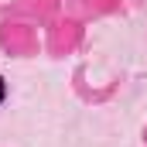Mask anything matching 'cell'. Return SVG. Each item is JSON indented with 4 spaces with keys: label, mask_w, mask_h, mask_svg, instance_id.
<instances>
[{
    "label": "cell",
    "mask_w": 147,
    "mask_h": 147,
    "mask_svg": "<svg viewBox=\"0 0 147 147\" xmlns=\"http://www.w3.org/2000/svg\"><path fill=\"white\" fill-rule=\"evenodd\" d=\"M7 99V82H3V75H0V103Z\"/></svg>",
    "instance_id": "cell-1"
}]
</instances>
